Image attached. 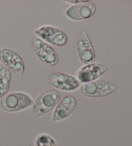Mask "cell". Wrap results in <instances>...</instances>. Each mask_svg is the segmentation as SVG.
<instances>
[{"label": "cell", "mask_w": 132, "mask_h": 146, "mask_svg": "<svg viewBox=\"0 0 132 146\" xmlns=\"http://www.w3.org/2000/svg\"><path fill=\"white\" fill-rule=\"evenodd\" d=\"M34 102L32 97L27 93L12 92L0 99V108L4 111L13 113L26 110L32 106Z\"/></svg>", "instance_id": "6da1fadb"}, {"label": "cell", "mask_w": 132, "mask_h": 146, "mask_svg": "<svg viewBox=\"0 0 132 146\" xmlns=\"http://www.w3.org/2000/svg\"><path fill=\"white\" fill-rule=\"evenodd\" d=\"M61 99V95L56 90L50 89L43 92L34 102L32 115L34 117H40L47 114L56 106Z\"/></svg>", "instance_id": "7a4b0ae2"}, {"label": "cell", "mask_w": 132, "mask_h": 146, "mask_svg": "<svg viewBox=\"0 0 132 146\" xmlns=\"http://www.w3.org/2000/svg\"><path fill=\"white\" fill-rule=\"evenodd\" d=\"M117 89V87L111 82L105 80H95L81 84L79 92L85 97L96 99L108 96Z\"/></svg>", "instance_id": "3957f363"}, {"label": "cell", "mask_w": 132, "mask_h": 146, "mask_svg": "<svg viewBox=\"0 0 132 146\" xmlns=\"http://www.w3.org/2000/svg\"><path fill=\"white\" fill-rule=\"evenodd\" d=\"M34 33L41 40L57 47L65 46L68 41L67 36L64 32L50 25H43L37 28Z\"/></svg>", "instance_id": "277c9868"}, {"label": "cell", "mask_w": 132, "mask_h": 146, "mask_svg": "<svg viewBox=\"0 0 132 146\" xmlns=\"http://www.w3.org/2000/svg\"><path fill=\"white\" fill-rule=\"evenodd\" d=\"M32 47L35 56L46 66L53 67L59 62V56L55 50L49 44L40 39L34 38L32 41Z\"/></svg>", "instance_id": "5b68a950"}, {"label": "cell", "mask_w": 132, "mask_h": 146, "mask_svg": "<svg viewBox=\"0 0 132 146\" xmlns=\"http://www.w3.org/2000/svg\"><path fill=\"white\" fill-rule=\"evenodd\" d=\"M76 52L80 61L84 64L95 61V53L88 32L83 31L76 42Z\"/></svg>", "instance_id": "8992f818"}, {"label": "cell", "mask_w": 132, "mask_h": 146, "mask_svg": "<svg viewBox=\"0 0 132 146\" xmlns=\"http://www.w3.org/2000/svg\"><path fill=\"white\" fill-rule=\"evenodd\" d=\"M0 62L10 71L19 78H21L25 72V63L19 55L9 48L0 50Z\"/></svg>", "instance_id": "52a82bcc"}, {"label": "cell", "mask_w": 132, "mask_h": 146, "mask_svg": "<svg viewBox=\"0 0 132 146\" xmlns=\"http://www.w3.org/2000/svg\"><path fill=\"white\" fill-rule=\"evenodd\" d=\"M107 67L99 62H93L80 68L76 73V78L80 83L91 82L99 79L107 71Z\"/></svg>", "instance_id": "ba28073f"}, {"label": "cell", "mask_w": 132, "mask_h": 146, "mask_svg": "<svg viewBox=\"0 0 132 146\" xmlns=\"http://www.w3.org/2000/svg\"><path fill=\"white\" fill-rule=\"evenodd\" d=\"M50 84L55 89L63 92H74L80 87L81 83L75 77L65 73H55L49 78Z\"/></svg>", "instance_id": "9c48e42d"}, {"label": "cell", "mask_w": 132, "mask_h": 146, "mask_svg": "<svg viewBox=\"0 0 132 146\" xmlns=\"http://www.w3.org/2000/svg\"><path fill=\"white\" fill-rule=\"evenodd\" d=\"M97 8L92 1L72 5L67 9L66 16L73 21H83L90 18L95 14Z\"/></svg>", "instance_id": "30bf717a"}, {"label": "cell", "mask_w": 132, "mask_h": 146, "mask_svg": "<svg viewBox=\"0 0 132 146\" xmlns=\"http://www.w3.org/2000/svg\"><path fill=\"white\" fill-rule=\"evenodd\" d=\"M77 100L72 95H67L61 99L53 113L52 120L53 122L61 121L68 118L75 110Z\"/></svg>", "instance_id": "8fae6325"}, {"label": "cell", "mask_w": 132, "mask_h": 146, "mask_svg": "<svg viewBox=\"0 0 132 146\" xmlns=\"http://www.w3.org/2000/svg\"><path fill=\"white\" fill-rule=\"evenodd\" d=\"M11 79V71L3 64H0V99L8 94Z\"/></svg>", "instance_id": "7c38bea8"}, {"label": "cell", "mask_w": 132, "mask_h": 146, "mask_svg": "<svg viewBox=\"0 0 132 146\" xmlns=\"http://www.w3.org/2000/svg\"><path fill=\"white\" fill-rule=\"evenodd\" d=\"M35 146H57L54 138L47 133L38 135L34 140Z\"/></svg>", "instance_id": "4fadbf2b"}, {"label": "cell", "mask_w": 132, "mask_h": 146, "mask_svg": "<svg viewBox=\"0 0 132 146\" xmlns=\"http://www.w3.org/2000/svg\"><path fill=\"white\" fill-rule=\"evenodd\" d=\"M65 2H67V3L74 4V5H78V4H83V3H88V2H90V1L89 0H66L64 1Z\"/></svg>", "instance_id": "5bb4252c"}]
</instances>
